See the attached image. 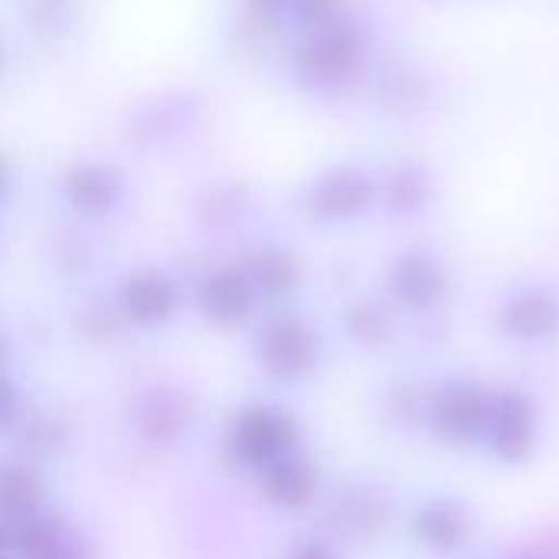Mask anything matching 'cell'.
Here are the masks:
<instances>
[{"mask_svg":"<svg viewBox=\"0 0 559 559\" xmlns=\"http://www.w3.org/2000/svg\"><path fill=\"white\" fill-rule=\"evenodd\" d=\"M43 508H52L49 485L39 459L10 452L0 468V514L3 521H16L26 514H36Z\"/></svg>","mask_w":559,"mask_h":559,"instance_id":"obj_15","label":"cell"},{"mask_svg":"<svg viewBox=\"0 0 559 559\" xmlns=\"http://www.w3.org/2000/svg\"><path fill=\"white\" fill-rule=\"evenodd\" d=\"M111 305L128 334H154L177 318L183 298L174 278H167L164 272H138L115 288Z\"/></svg>","mask_w":559,"mask_h":559,"instance_id":"obj_11","label":"cell"},{"mask_svg":"<svg viewBox=\"0 0 559 559\" xmlns=\"http://www.w3.org/2000/svg\"><path fill=\"white\" fill-rule=\"evenodd\" d=\"M495 383L475 373H442L429 380L423 436L452 452H481Z\"/></svg>","mask_w":559,"mask_h":559,"instance_id":"obj_3","label":"cell"},{"mask_svg":"<svg viewBox=\"0 0 559 559\" xmlns=\"http://www.w3.org/2000/svg\"><path fill=\"white\" fill-rule=\"evenodd\" d=\"M0 537L3 559H98L92 537L56 508L0 521Z\"/></svg>","mask_w":559,"mask_h":559,"instance_id":"obj_8","label":"cell"},{"mask_svg":"<svg viewBox=\"0 0 559 559\" xmlns=\"http://www.w3.org/2000/svg\"><path fill=\"white\" fill-rule=\"evenodd\" d=\"M249 360L265 383L298 390L324 370L328 337L298 311H272L252 324Z\"/></svg>","mask_w":559,"mask_h":559,"instance_id":"obj_2","label":"cell"},{"mask_svg":"<svg viewBox=\"0 0 559 559\" xmlns=\"http://www.w3.org/2000/svg\"><path fill=\"white\" fill-rule=\"evenodd\" d=\"M341 331L350 347H357L360 354L380 357V354H390L400 341V311L390 301L360 298V301L344 305Z\"/></svg>","mask_w":559,"mask_h":559,"instance_id":"obj_14","label":"cell"},{"mask_svg":"<svg viewBox=\"0 0 559 559\" xmlns=\"http://www.w3.org/2000/svg\"><path fill=\"white\" fill-rule=\"evenodd\" d=\"M255 488V498L282 518H301V514H318L321 501L328 498L331 485L324 475V465L308 452H295L278 459L275 465L262 468L255 478H249Z\"/></svg>","mask_w":559,"mask_h":559,"instance_id":"obj_7","label":"cell"},{"mask_svg":"<svg viewBox=\"0 0 559 559\" xmlns=\"http://www.w3.org/2000/svg\"><path fill=\"white\" fill-rule=\"evenodd\" d=\"M426 393L429 380H416L409 373L393 377L377 393V416L386 432L393 436H423L426 429Z\"/></svg>","mask_w":559,"mask_h":559,"instance_id":"obj_16","label":"cell"},{"mask_svg":"<svg viewBox=\"0 0 559 559\" xmlns=\"http://www.w3.org/2000/svg\"><path fill=\"white\" fill-rule=\"evenodd\" d=\"M495 331L511 347H554L559 341V292L531 285L508 295L495 311Z\"/></svg>","mask_w":559,"mask_h":559,"instance_id":"obj_9","label":"cell"},{"mask_svg":"<svg viewBox=\"0 0 559 559\" xmlns=\"http://www.w3.org/2000/svg\"><path fill=\"white\" fill-rule=\"evenodd\" d=\"M197 426V403L187 390L174 383H154L141 390L131 403V429L138 439H144L151 449H177L190 439Z\"/></svg>","mask_w":559,"mask_h":559,"instance_id":"obj_10","label":"cell"},{"mask_svg":"<svg viewBox=\"0 0 559 559\" xmlns=\"http://www.w3.org/2000/svg\"><path fill=\"white\" fill-rule=\"evenodd\" d=\"M275 559H347V547L324 531H308L292 537Z\"/></svg>","mask_w":559,"mask_h":559,"instance_id":"obj_17","label":"cell"},{"mask_svg":"<svg viewBox=\"0 0 559 559\" xmlns=\"http://www.w3.org/2000/svg\"><path fill=\"white\" fill-rule=\"evenodd\" d=\"M301 449H308L305 423L275 400H246L219 426V455L249 478Z\"/></svg>","mask_w":559,"mask_h":559,"instance_id":"obj_1","label":"cell"},{"mask_svg":"<svg viewBox=\"0 0 559 559\" xmlns=\"http://www.w3.org/2000/svg\"><path fill=\"white\" fill-rule=\"evenodd\" d=\"M259 308L262 301L249 275L239 269L213 272L193 292V311L200 314L206 328H216V331H239L246 324H255Z\"/></svg>","mask_w":559,"mask_h":559,"instance_id":"obj_12","label":"cell"},{"mask_svg":"<svg viewBox=\"0 0 559 559\" xmlns=\"http://www.w3.org/2000/svg\"><path fill=\"white\" fill-rule=\"evenodd\" d=\"M396 498L380 481H347L331 488L318 508V531L350 547H370L383 540L396 524Z\"/></svg>","mask_w":559,"mask_h":559,"instance_id":"obj_5","label":"cell"},{"mask_svg":"<svg viewBox=\"0 0 559 559\" xmlns=\"http://www.w3.org/2000/svg\"><path fill=\"white\" fill-rule=\"evenodd\" d=\"M449 298V275L429 255H406L386 275V301L400 314L426 318Z\"/></svg>","mask_w":559,"mask_h":559,"instance_id":"obj_13","label":"cell"},{"mask_svg":"<svg viewBox=\"0 0 559 559\" xmlns=\"http://www.w3.org/2000/svg\"><path fill=\"white\" fill-rule=\"evenodd\" d=\"M547 439V413L540 396L521 383H495L481 452L501 468L531 465Z\"/></svg>","mask_w":559,"mask_h":559,"instance_id":"obj_4","label":"cell"},{"mask_svg":"<svg viewBox=\"0 0 559 559\" xmlns=\"http://www.w3.org/2000/svg\"><path fill=\"white\" fill-rule=\"evenodd\" d=\"M478 511L468 498L436 491L406 511V540L429 559H459L478 537Z\"/></svg>","mask_w":559,"mask_h":559,"instance_id":"obj_6","label":"cell"}]
</instances>
